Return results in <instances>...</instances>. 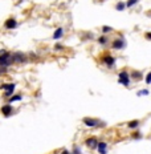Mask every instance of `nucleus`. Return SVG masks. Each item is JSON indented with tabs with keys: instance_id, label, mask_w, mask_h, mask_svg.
<instances>
[{
	"instance_id": "nucleus-3",
	"label": "nucleus",
	"mask_w": 151,
	"mask_h": 154,
	"mask_svg": "<svg viewBox=\"0 0 151 154\" xmlns=\"http://www.w3.org/2000/svg\"><path fill=\"white\" fill-rule=\"evenodd\" d=\"M118 82L125 85V86H129L130 85V76L127 71H122L118 73Z\"/></svg>"
},
{
	"instance_id": "nucleus-22",
	"label": "nucleus",
	"mask_w": 151,
	"mask_h": 154,
	"mask_svg": "<svg viewBox=\"0 0 151 154\" xmlns=\"http://www.w3.org/2000/svg\"><path fill=\"white\" fill-rule=\"evenodd\" d=\"M9 86H11V84H3L2 86H0V89H2V90H7Z\"/></svg>"
},
{
	"instance_id": "nucleus-21",
	"label": "nucleus",
	"mask_w": 151,
	"mask_h": 154,
	"mask_svg": "<svg viewBox=\"0 0 151 154\" xmlns=\"http://www.w3.org/2000/svg\"><path fill=\"white\" fill-rule=\"evenodd\" d=\"M150 82H151V72H148V73L146 74V84L150 85Z\"/></svg>"
},
{
	"instance_id": "nucleus-8",
	"label": "nucleus",
	"mask_w": 151,
	"mask_h": 154,
	"mask_svg": "<svg viewBox=\"0 0 151 154\" xmlns=\"http://www.w3.org/2000/svg\"><path fill=\"white\" fill-rule=\"evenodd\" d=\"M125 45H126V43H125L122 39H117V40H114V41H113V44H111L113 49H123V48H125Z\"/></svg>"
},
{
	"instance_id": "nucleus-23",
	"label": "nucleus",
	"mask_w": 151,
	"mask_h": 154,
	"mask_svg": "<svg viewBox=\"0 0 151 154\" xmlns=\"http://www.w3.org/2000/svg\"><path fill=\"white\" fill-rule=\"evenodd\" d=\"M54 49H56V51H61V49H64L62 44H56V45H54Z\"/></svg>"
},
{
	"instance_id": "nucleus-18",
	"label": "nucleus",
	"mask_w": 151,
	"mask_h": 154,
	"mask_svg": "<svg viewBox=\"0 0 151 154\" xmlns=\"http://www.w3.org/2000/svg\"><path fill=\"white\" fill-rule=\"evenodd\" d=\"M126 8V5H125V3H122V2H119L117 5H115V9H117V11H123Z\"/></svg>"
},
{
	"instance_id": "nucleus-1",
	"label": "nucleus",
	"mask_w": 151,
	"mask_h": 154,
	"mask_svg": "<svg viewBox=\"0 0 151 154\" xmlns=\"http://www.w3.org/2000/svg\"><path fill=\"white\" fill-rule=\"evenodd\" d=\"M12 56H11L9 52H5L3 54H0V67H5L8 68L9 65H12Z\"/></svg>"
},
{
	"instance_id": "nucleus-12",
	"label": "nucleus",
	"mask_w": 151,
	"mask_h": 154,
	"mask_svg": "<svg viewBox=\"0 0 151 154\" xmlns=\"http://www.w3.org/2000/svg\"><path fill=\"white\" fill-rule=\"evenodd\" d=\"M62 35H64V28H61V27H60V28H57V29L54 31V33H53V36H52V37H53L54 40H57V39H61V37H62Z\"/></svg>"
},
{
	"instance_id": "nucleus-26",
	"label": "nucleus",
	"mask_w": 151,
	"mask_h": 154,
	"mask_svg": "<svg viewBox=\"0 0 151 154\" xmlns=\"http://www.w3.org/2000/svg\"><path fill=\"white\" fill-rule=\"evenodd\" d=\"M141 137H142V134H139L138 131H136V133H134V138H141Z\"/></svg>"
},
{
	"instance_id": "nucleus-28",
	"label": "nucleus",
	"mask_w": 151,
	"mask_h": 154,
	"mask_svg": "<svg viewBox=\"0 0 151 154\" xmlns=\"http://www.w3.org/2000/svg\"><path fill=\"white\" fill-rule=\"evenodd\" d=\"M61 154H70V151H69V150H62Z\"/></svg>"
},
{
	"instance_id": "nucleus-4",
	"label": "nucleus",
	"mask_w": 151,
	"mask_h": 154,
	"mask_svg": "<svg viewBox=\"0 0 151 154\" xmlns=\"http://www.w3.org/2000/svg\"><path fill=\"white\" fill-rule=\"evenodd\" d=\"M102 61L106 64V67H107V68H114V65H115V59H114V56H111L110 53L103 54Z\"/></svg>"
},
{
	"instance_id": "nucleus-5",
	"label": "nucleus",
	"mask_w": 151,
	"mask_h": 154,
	"mask_svg": "<svg viewBox=\"0 0 151 154\" xmlns=\"http://www.w3.org/2000/svg\"><path fill=\"white\" fill-rule=\"evenodd\" d=\"M2 113H3V116H5V117H9L11 114L13 113V106L11 105V104L3 105V106H2Z\"/></svg>"
},
{
	"instance_id": "nucleus-16",
	"label": "nucleus",
	"mask_w": 151,
	"mask_h": 154,
	"mask_svg": "<svg viewBox=\"0 0 151 154\" xmlns=\"http://www.w3.org/2000/svg\"><path fill=\"white\" fill-rule=\"evenodd\" d=\"M98 43H99V44H102V45L107 44V37H106V35H102V36L98 39Z\"/></svg>"
},
{
	"instance_id": "nucleus-11",
	"label": "nucleus",
	"mask_w": 151,
	"mask_h": 154,
	"mask_svg": "<svg viewBox=\"0 0 151 154\" xmlns=\"http://www.w3.org/2000/svg\"><path fill=\"white\" fill-rule=\"evenodd\" d=\"M129 76H130V79H133V80H135V81L142 80V77H143L142 72H139V71H133L131 73H129Z\"/></svg>"
},
{
	"instance_id": "nucleus-17",
	"label": "nucleus",
	"mask_w": 151,
	"mask_h": 154,
	"mask_svg": "<svg viewBox=\"0 0 151 154\" xmlns=\"http://www.w3.org/2000/svg\"><path fill=\"white\" fill-rule=\"evenodd\" d=\"M136 3H138V0H127V2L125 3V5L130 8V7H134V5H135Z\"/></svg>"
},
{
	"instance_id": "nucleus-27",
	"label": "nucleus",
	"mask_w": 151,
	"mask_h": 154,
	"mask_svg": "<svg viewBox=\"0 0 151 154\" xmlns=\"http://www.w3.org/2000/svg\"><path fill=\"white\" fill-rule=\"evenodd\" d=\"M146 39L147 40H151V33H150V32H147V33H146Z\"/></svg>"
},
{
	"instance_id": "nucleus-6",
	"label": "nucleus",
	"mask_w": 151,
	"mask_h": 154,
	"mask_svg": "<svg viewBox=\"0 0 151 154\" xmlns=\"http://www.w3.org/2000/svg\"><path fill=\"white\" fill-rule=\"evenodd\" d=\"M82 121L88 128H94L99 124V120H97V118H84Z\"/></svg>"
},
{
	"instance_id": "nucleus-15",
	"label": "nucleus",
	"mask_w": 151,
	"mask_h": 154,
	"mask_svg": "<svg viewBox=\"0 0 151 154\" xmlns=\"http://www.w3.org/2000/svg\"><path fill=\"white\" fill-rule=\"evenodd\" d=\"M127 126H129L130 129H136L139 126V121L138 120H134V121H131V122H129V125H127Z\"/></svg>"
},
{
	"instance_id": "nucleus-24",
	"label": "nucleus",
	"mask_w": 151,
	"mask_h": 154,
	"mask_svg": "<svg viewBox=\"0 0 151 154\" xmlns=\"http://www.w3.org/2000/svg\"><path fill=\"white\" fill-rule=\"evenodd\" d=\"M73 154H81V149L80 148H74V150H73Z\"/></svg>"
},
{
	"instance_id": "nucleus-25",
	"label": "nucleus",
	"mask_w": 151,
	"mask_h": 154,
	"mask_svg": "<svg viewBox=\"0 0 151 154\" xmlns=\"http://www.w3.org/2000/svg\"><path fill=\"white\" fill-rule=\"evenodd\" d=\"M7 72V68L5 67H0V73H5Z\"/></svg>"
},
{
	"instance_id": "nucleus-20",
	"label": "nucleus",
	"mask_w": 151,
	"mask_h": 154,
	"mask_svg": "<svg viewBox=\"0 0 151 154\" xmlns=\"http://www.w3.org/2000/svg\"><path fill=\"white\" fill-rule=\"evenodd\" d=\"M138 96H148V89H142V90H138L136 92Z\"/></svg>"
},
{
	"instance_id": "nucleus-19",
	"label": "nucleus",
	"mask_w": 151,
	"mask_h": 154,
	"mask_svg": "<svg viewBox=\"0 0 151 154\" xmlns=\"http://www.w3.org/2000/svg\"><path fill=\"white\" fill-rule=\"evenodd\" d=\"M113 31V28L111 27H107V25H105V27H102V32H103V35H106V33H109V32H111Z\"/></svg>"
},
{
	"instance_id": "nucleus-13",
	"label": "nucleus",
	"mask_w": 151,
	"mask_h": 154,
	"mask_svg": "<svg viewBox=\"0 0 151 154\" xmlns=\"http://www.w3.org/2000/svg\"><path fill=\"white\" fill-rule=\"evenodd\" d=\"M23 97L20 94H12L9 98H8V104H12V102H16V101H21Z\"/></svg>"
},
{
	"instance_id": "nucleus-10",
	"label": "nucleus",
	"mask_w": 151,
	"mask_h": 154,
	"mask_svg": "<svg viewBox=\"0 0 151 154\" xmlns=\"http://www.w3.org/2000/svg\"><path fill=\"white\" fill-rule=\"evenodd\" d=\"M85 144H86V146L90 148V149H96V148H97V144H98V139L94 138V137H90V138H88V139L85 141Z\"/></svg>"
},
{
	"instance_id": "nucleus-9",
	"label": "nucleus",
	"mask_w": 151,
	"mask_h": 154,
	"mask_svg": "<svg viewBox=\"0 0 151 154\" xmlns=\"http://www.w3.org/2000/svg\"><path fill=\"white\" fill-rule=\"evenodd\" d=\"M4 27L7 29H15L17 27V21L15 19H7L5 23H4Z\"/></svg>"
},
{
	"instance_id": "nucleus-14",
	"label": "nucleus",
	"mask_w": 151,
	"mask_h": 154,
	"mask_svg": "<svg viewBox=\"0 0 151 154\" xmlns=\"http://www.w3.org/2000/svg\"><path fill=\"white\" fill-rule=\"evenodd\" d=\"M15 89H16V84H11V86H9L8 89L5 90V97H11V96L13 94Z\"/></svg>"
},
{
	"instance_id": "nucleus-2",
	"label": "nucleus",
	"mask_w": 151,
	"mask_h": 154,
	"mask_svg": "<svg viewBox=\"0 0 151 154\" xmlns=\"http://www.w3.org/2000/svg\"><path fill=\"white\" fill-rule=\"evenodd\" d=\"M11 56H12V62H13V64H21V62H25V61L28 60L27 54L21 53V52L11 53Z\"/></svg>"
},
{
	"instance_id": "nucleus-7",
	"label": "nucleus",
	"mask_w": 151,
	"mask_h": 154,
	"mask_svg": "<svg viewBox=\"0 0 151 154\" xmlns=\"http://www.w3.org/2000/svg\"><path fill=\"white\" fill-rule=\"evenodd\" d=\"M97 149H98V153L99 154H106L107 153V144H106L105 141H98Z\"/></svg>"
}]
</instances>
